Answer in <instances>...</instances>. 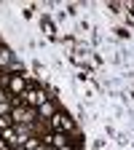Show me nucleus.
<instances>
[{
	"instance_id": "nucleus-1",
	"label": "nucleus",
	"mask_w": 134,
	"mask_h": 150,
	"mask_svg": "<svg viewBox=\"0 0 134 150\" xmlns=\"http://www.w3.org/2000/svg\"><path fill=\"white\" fill-rule=\"evenodd\" d=\"M48 126H51L54 134H70V131H75V123L70 121V115H65L62 110H56V115L48 121Z\"/></svg>"
},
{
	"instance_id": "nucleus-2",
	"label": "nucleus",
	"mask_w": 134,
	"mask_h": 150,
	"mask_svg": "<svg viewBox=\"0 0 134 150\" xmlns=\"http://www.w3.org/2000/svg\"><path fill=\"white\" fill-rule=\"evenodd\" d=\"M24 91H27L24 75H11V78H8V94H11V97H24Z\"/></svg>"
},
{
	"instance_id": "nucleus-3",
	"label": "nucleus",
	"mask_w": 134,
	"mask_h": 150,
	"mask_svg": "<svg viewBox=\"0 0 134 150\" xmlns=\"http://www.w3.org/2000/svg\"><path fill=\"white\" fill-rule=\"evenodd\" d=\"M38 115L51 121V118L56 115V110H54V105H51V102H40V105H38Z\"/></svg>"
},
{
	"instance_id": "nucleus-4",
	"label": "nucleus",
	"mask_w": 134,
	"mask_h": 150,
	"mask_svg": "<svg viewBox=\"0 0 134 150\" xmlns=\"http://www.w3.org/2000/svg\"><path fill=\"white\" fill-rule=\"evenodd\" d=\"M38 147H40V139H35V137H30L24 142V150H38Z\"/></svg>"
},
{
	"instance_id": "nucleus-5",
	"label": "nucleus",
	"mask_w": 134,
	"mask_h": 150,
	"mask_svg": "<svg viewBox=\"0 0 134 150\" xmlns=\"http://www.w3.org/2000/svg\"><path fill=\"white\" fill-rule=\"evenodd\" d=\"M8 59H11V54H8L6 48H0V67H3V64H6Z\"/></svg>"
},
{
	"instance_id": "nucleus-6",
	"label": "nucleus",
	"mask_w": 134,
	"mask_h": 150,
	"mask_svg": "<svg viewBox=\"0 0 134 150\" xmlns=\"http://www.w3.org/2000/svg\"><path fill=\"white\" fill-rule=\"evenodd\" d=\"M43 32H46V35H51V38H54V24H51V22H48V19H46V22H43Z\"/></svg>"
},
{
	"instance_id": "nucleus-7",
	"label": "nucleus",
	"mask_w": 134,
	"mask_h": 150,
	"mask_svg": "<svg viewBox=\"0 0 134 150\" xmlns=\"http://www.w3.org/2000/svg\"><path fill=\"white\" fill-rule=\"evenodd\" d=\"M0 150H11V147H8V145H6V142H0Z\"/></svg>"
},
{
	"instance_id": "nucleus-8",
	"label": "nucleus",
	"mask_w": 134,
	"mask_h": 150,
	"mask_svg": "<svg viewBox=\"0 0 134 150\" xmlns=\"http://www.w3.org/2000/svg\"><path fill=\"white\" fill-rule=\"evenodd\" d=\"M0 134H3V129H0Z\"/></svg>"
}]
</instances>
